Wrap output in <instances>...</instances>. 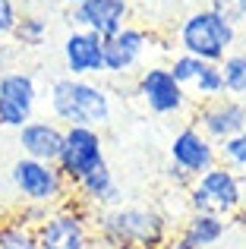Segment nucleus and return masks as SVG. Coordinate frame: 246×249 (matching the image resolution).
Masks as SVG:
<instances>
[{"label": "nucleus", "mask_w": 246, "mask_h": 249, "mask_svg": "<svg viewBox=\"0 0 246 249\" xmlns=\"http://www.w3.org/2000/svg\"><path fill=\"white\" fill-rule=\"evenodd\" d=\"M221 76L224 89L230 98H243L246 101V51H230L221 60Z\"/></svg>", "instance_id": "19"}, {"label": "nucleus", "mask_w": 246, "mask_h": 249, "mask_svg": "<svg viewBox=\"0 0 246 249\" xmlns=\"http://www.w3.org/2000/svg\"><path fill=\"white\" fill-rule=\"evenodd\" d=\"M136 95H139L142 101H145V107L158 117L180 114V110L186 107V101H190V91L174 79V73L167 67H161V63H152V67H145L139 73V79H136Z\"/></svg>", "instance_id": "8"}, {"label": "nucleus", "mask_w": 246, "mask_h": 249, "mask_svg": "<svg viewBox=\"0 0 246 249\" xmlns=\"http://www.w3.org/2000/svg\"><path fill=\"white\" fill-rule=\"evenodd\" d=\"M48 35H51V25L41 13H22L19 22H16V32H13V38L22 48H41Z\"/></svg>", "instance_id": "20"}, {"label": "nucleus", "mask_w": 246, "mask_h": 249, "mask_svg": "<svg viewBox=\"0 0 246 249\" xmlns=\"http://www.w3.org/2000/svg\"><path fill=\"white\" fill-rule=\"evenodd\" d=\"M19 3L16 0H0V41L3 38H10L13 32H16V22H19Z\"/></svg>", "instance_id": "25"}, {"label": "nucleus", "mask_w": 246, "mask_h": 249, "mask_svg": "<svg viewBox=\"0 0 246 249\" xmlns=\"http://www.w3.org/2000/svg\"><path fill=\"white\" fill-rule=\"evenodd\" d=\"M193 98L199 101H215V98H224L228 89H224V76H221V63H205L202 73L193 79Z\"/></svg>", "instance_id": "21"}, {"label": "nucleus", "mask_w": 246, "mask_h": 249, "mask_svg": "<svg viewBox=\"0 0 246 249\" xmlns=\"http://www.w3.org/2000/svg\"><path fill=\"white\" fill-rule=\"evenodd\" d=\"M76 196L73 199L79 205H86L88 212H101V208H111V205H120V186L114 180V170L105 164H98L95 170H88L82 180L73 183Z\"/></svg>", "instance_id": "16"}, {"label": "nucleus", "mask_w": 246, "mask_h": 249, "mask_svg": "<svg viewBox=\"0 0 246 249\" xmlns=\"http://www.w3.org/2000/svg\"><path fill=\"white\" fill-rule=\"evenodd\" d=\"M126 249H164V246H126Z\"/></svg>", "instance_id": "30"}, {"label": "nucleus", "mask_w": 246, "mask_h": 249, "mask_svg": "<svg viewBox=\"0 0 246 249\" xmlns=\"http://www.w3.org/2000/svg\"><path fill=\"white\" fill-rule=\"evenodd\" d=\"M63 67L67 76L76 79H92L105 73V38L86 29H73L63 38Z\"/></svg>", "instance_id": "13"}, {"label": "nucleus", "mask_w": 246, "mask_h": 249, "mask_svg": "<svg viewBox=\"0 0 246 249\" xmlns=\"http://www.w3.org/2000/svg\"><path fill=\"white\" fill-rule=\"evenodd\" d=\"M60 3H67V6H79L82 0H60Z\"/></svg>", "instance_id": "29"}, {"label": "nucleus", "mask_w": 246, "mask_h": 249, "mask_svg": "<svg viewBox=\"0 0 246 249\" xmlns=\"http://www.w3.org/2000/svg\"><path fill=\"white\" fill-rule=\"evenodd\" d=\"M48 107H51V117L63 126L101 129L114 117V104L105 85L92 79H76V76H60V79L51 82Z\"/></svg>", "instance_id": "2"}, {"label": "nucleus", "mask_w": 246, "mask_h": 249, "mask_svg": "<svg viewBox=\"0 0 246 249\" xmlns=\"http://www.w3.org/2000/svg\"><path fill=\"white\" fill-rule=\"evenodd\" d=\"M167 155H171V164L180 167L183 174H190L193 180H199L205 170H211L218 161H221L218 158V145L199 126H193V123L183 126L180 133H174Z\"/></svg>", "instance_id": "10"}, {"label": "nucleus", "mask_w": 246, "mask_h": 249, "mask_svg": "<svg viewBox=\"0 0 246 249\" xmlns=\"http://www.w3.org/2000/svg\"><path fill=\"white\" fill-rule=\"evenodd\" d=\"M164 249H196V246H193L183 233H171V240L164 243Z\"/></svg>", "instance_id": "27"}, {"label": "nucleus", "mask_w": 246, "mask_h": 249, "mask_svg": "<svg viewBox=\"0 0 246 249\" xmlns=\"http://www.w3.org/2000/svg\"><path fill=\"white\" fill-rule=\"evenodd\" d=\"M224 231H228V221H224L221 214H215V212H190V218H186V224H183L180 233H183L196 249H209L224 237Z\"/></svg>", "instance_id": "17"}, {"label": "nucleus", "mask_w": 246, "mask_h": 249, "mask_svg": "<svg viewBox=\"0 0 246 249\" xmlns=\"http://www.w3.org/2000/svg\"><path fill=\"white\" fill-rule=\"evenodd\" d=\"M237 38H240V29L230 19H224L221 13L209 10V6L186 13L183 22L177 25L180 51L199 57L205 63H221L237 48Z\"/></svg>", "instance_id": "3"}, {"label": "nucleus", "mask_w": 246, "mask_h": 249, "mask_svg": "<svg viewBox=\"0 0 246 249\" xmlns=\"http://www.w3.org/2000/svg\"><path fill=\"white\" fill-rule=\"evenodd\" d=\"M41 249H95V212L67 199L35 227Z\"/></svg>", "instance_id": "4"}, {"label": "nucleus", "mask_w": 246, "mask_h": 249, "mask_svg": "<svg viewBox=\"0 0 246 249\" xmlns=\"http://www.w3.org/2000/svg\"><path fill=\"white\" fill-rule=\"evenodd\" d=\"M148 41H152V35L139 25H123L117 35L105 38V73L111 76L133 73L145 57Z\"/></svg>", "instance_id": "14"}, {"label": "nucleus", "mask_w": 246, "mask_h": 249, "mask_svg": "<svg viewBox=\"0 0 246 249\" xmlns=\"http://www.w3.org/2000/svg\"><path fill=\"white\" fill-rule=\"evenodd\" d=\"M129 13H133L129 0H82L79 6H70V22L73 29L111 38L123 25H129Z\"/></svg>", "instance_id": "11"}, {"label": "nucleus", "mask_w": 246, "mask_h": 249, "mask_svg": "<svg viewBox=\"0 0 246 249\" xmlns=\"http://www.w3.org/2000/svg\"><path fill=\"white\" fill-rule=\"evenodd\" d=\"M171 240V224L161 212L145 205H111L95 212V246H164Z\"/></svg>", "instance_id": "1"}, {"label": "nucleus", "mask_w": 246, "mask_h": 249, "mask_svg": "<svg viewBox=\"0 0 246 249\" xmlns=\"http://www.w3.org/2000/svg\"><path fill=\"white\" fill-rule=\"evenodd\" d=\"M38 82L25 70H6L0 73V126L22 129L29 120H35L38 107Z\"/></svg>", "instance_id": "7"}, {"label": "nucleus", "mask_w": 246, "mask_h": 249, "mask_svg": "<svg viewBox=\"0 0 246 249\" xmlns=\"http://www.w3.org/2000/svg\"><path fill=\"white\" fill-rule=\"evenodd\" d=\"M10 183L25 205H44V208H57L70 199V183L60 174V167L51 161H35L19 155L10 167Z\"/></svg>", "instance_id": "5"}, {"label": "nucleus", "mask_w": 246, "mask_h": 249, "mask_svg": "<svg viewBox=\"0 0 246 249\" xmlns=\"http://www.w3.org/2000/svg\"><path fill=\"white\" fill-rule=\"evenodd\" d=\"M193 126H199L215 145L234 139L237 133L246 129V101L243 98H215V101H202L193 114Z\"/></svg>", "instance_id": "9"}, {"label": "nucleus", "mask_w": 246, "mask_h": 249, "mask_svg": "<svg viewBox=\"0 0 246 249\" xmlns=\"http://www.w3.org/2000/svg\"><path fill=\"white\" fill-rule=\"evenodd\" d=\"M167 180H171V183H177V186H186V189H190L193 186V177L190 174H183V170H180V167H167Z\"/></svg>", "instance_id": "26"}, {"label": "nucleus", "mask_w": 246, "mask_h": 249, "mask_svg": "<svg viewBox=\"0 0 246 249\" xmlns=\"http://www.w3.org/2000/svg\"><path fill=\"white\" fill-rule=\"evenodd\" d=\"M209 10L221 13V16L230 19L237 29L246 22V0H209Z\"/></svg>", "instance_id": "24"}, {"label": "nucleus", "mask_w": 246, "mask_h": 249, "mask_svg": "<svg viewBox=\"0 0 246 249\" xmlns=\"http://www.w3.org/2000/svg\"><path fill=\"white\" fill-rule=\"evenodd\" d=\"M98 164H105V139H101L98 129H92V126L63 129V148H60V158H57V167L67 177L70 186L76 180H82Z\"/></svg>", "instance_id": "6"}, {"label": "nucleus", "mask_w": 246, "mask_h": 249, "mask_svg": "<svg viewBox=\"0 0 246 249\" xmlns=\"http://www.w3.org/2000/svg\"><path fill=\"white\" fill-rule=\"evenodd\" d=\"M202 67H205V60H199V57H193V54H183V51H180V54L167 63V70L174 73V79L183 85V89H190L193 79L202 73Z\"/></svg>", "instance_id": "22"}, {"label": "nucleus", "mask_w": 246, "mask_h": 249, "mask_svg": "<svg viewBox=\"0 0 246 249\" xmlns=\"http://www.w3.org/2000/svg\"><path fill=\"white\" fill-rule=\"evenodd\" d=\"M63 123H57L54 117H44V120H29L22 129H16V142H19V152L25 158H35V161H51L57 164L60 158V148H63Z\"/></svg>", "instance_id": "15"}, {"label": "nucleus", "mask_w": 246, "mask_h": 249, "mask_svg": "<svg viewBox=\"0 0 246 249\" xmlns=\"http://www.w3.org/2000/svg\"><path fill=\"white\" fill-rule=\"evenodd\" d=\"M196 186H199V193L205 196L209 208L215 214H221V218H230V214H237L243 208V180H240V174H237L234 167L221 164V161L211 170H205L196 180Z\"/></svg>", "instance_id": "12"}, {"label": "nucleus", "mask_w": 246, "mask_h": 249, "mask_svg": "<svg viewBox=\"0 0 246 249\" xmlns=\"http://www.w3.org/2000/svg\"><path fill=\"white\" fill-rule=\"evenodd\" d=\"M218 158H221V164L234 167L237 174L246 170V129H243V133H237L234 139H228V142L218 145Z\"/></svg>", "instance_id": "23"}, {"label": "nucleus", "mask_w": 246, "mask_h": 249, "mask_svg": "<svg viewBox=\"0 0 246 249\" xmlns=\"http://www.w3.org/2000/svg\"><path fill=\"white\" fill-rule=\"evenodd\" d=\"M0 249H41V246H38L35 227L25 224L16 214H10V221L0 227Z\"/></svg>", "instance_id": "18"}, {"label": "nucleus", "mask_w": 246, "mask_h": 249, "mask_svg": "<svg viewBox=\"0 0 246 249\" xmlns=\"http://www.w3.org/2000/svg\"><path fill=\"white\" fill-rule=\"evenodd\" d=\"M6 221H10V212H3V208H0V227H3Z\"/></svg>", "instance_id": "28"}]
</instances>
